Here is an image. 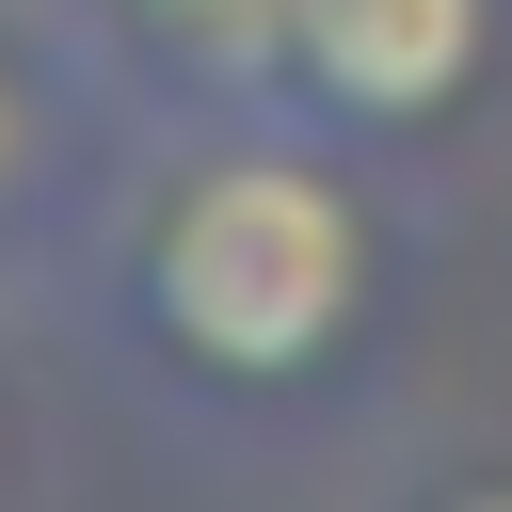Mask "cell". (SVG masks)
Segmentation results:
<instances>
[{
	"instance_id": "277c9868",
	"label": "cell",
	"mask_w": 512,
	"mask_h": 512,
	"mask_svg": "<svg viewBox=\"0 0 512 512\" xmlns=\"http://www.w3.org/2000/svg\"><path fill=\"white\" fill-rule=\"evenodd\" d=\"M48 208H80V192H64V128H48V80L0 48V240L48 224Z\"/></svg>"
},
{
	"instance_id": "3957f363",
	"label": "cell",
	"mask_w": 512,
	"mask_h": 512,
	"mask_svg": "<svg viewBox=\"0 0 512 512\" xmlns=\"http://www.w3.org/2000/svg\"><path fill=\"white\" fill-rule=\"evenodd\" d=\"M64 64L112 112H288V0H64Z\"/></svg>"
},
{
	"instance_id": "5b68a950",
	"label": "cell",
	"mask_w": 512,
	"mask_h": 512,
	"mask_svg": "<svg viewBox=\"0 0 512 512\" xmlns=\"http://www.w3.org/2000/svg\"><path fill=\"white\" fill-rule=\"evenodd\" d=\"M384 512H512V464H448V480H416V496H384Z\"/></svg>"
},
{
	"instance_id": "6da1fadb",
	"label": "cell",
	"mask_w": 512,
	"mask_h": 512,
	"mask_svg": "<svg viewBox=\"0 0 512 512\" xmlns=\"http://www.w3.org/2000/svg\"><path fill=\"white\" fill-rule=\"evenodd\" d=\"M64 272L176 416L288 432L400 304V192L304 112H128L64 208Z\"/></svg>"
},
{
	"instance_id": "7a4b0ae2",
	"label": "cell",
	"mask_w": 512,
	"mask_h": 512,
	"mask_svg": "<svg viewBox=\"0 0 512 512\" xmlns=\"http://www.w3.org/2000/svg\"><path fill=\"white\" fill-rule=\"evenodd\" d=\"M496 48H512V0H288V112L400 160L480 112Z\"/></svg>"
}]
</instances>
